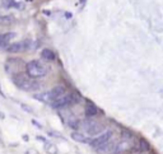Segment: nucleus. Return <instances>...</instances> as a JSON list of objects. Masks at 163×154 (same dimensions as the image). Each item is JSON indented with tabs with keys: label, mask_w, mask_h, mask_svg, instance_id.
I'll return each mask as SVG.
<instances>
[{
	"label": "nucleus",
	"mask_w": 163,
	"mask_h": 154,
	"mask_svg": "<svg viewBox=\"0 0 163 154\" xmlns=\"http://www.w3.org/2000/svg\"><path fill=\"white\" fill-rule=\"evenodd\" d=\"M80 99L82 98H80V96L78 93L71 92V93H66L65 96H63V97L59 98V99H56L55 102H52L50 106L55 110H65V108L70 107V106L79 103Z\"/></svg>",
	"instance_id": "20e7f679"
},
{
	"label": "nucleus",
	"mask_w": 163,
	"mask_h": 154,
	"mask_svg": "<svg viewBox=\"0 0 163 154\" xmlns=\"http://www.w3.org/2000/svg\"><path fill=\"white\" fill-rule=\"evenodd\" d=\"M45 152L47 154H57V153H59L57 147L55 145V144L54 143H49V141L45 143Z\"/></svg>",
	"instance_id": "2eb2a0df"
},
{
	"label": "nucleus",
	"mask_w": 163,
	"mask_h": 154,
	"mask_svg": "<svg viewBox=\"0 0 163 154\" xmlns=\"http://www.w3.org/2000/svg\"><path fill=\"white\" fill-rule=\"evenodd\" d=\"M112 138V131L111 130H107V131H104V133H102L101 135H98V136H96V138H93L92 140H89V145L92 147V148H98V147H101V145H103L106 141H108L110 139Z\"/></svg>",
	"instance_id": "6e6552de"
},
{
	"label": "nucleus",
	"mask_w": 163,
	"mask_h": 154,
	"mask_svg": "<svg viewBox=\"0 0 163 154\" xmlns=\"http://www.w3.org/2000/svg\"><path fill=\"white\" fill-rule=\"evenodd\" d=\"M84 113L88 118H93L99 113V110L94 103H92L90 101H87L85 102V107H84Z\"/></svg>",
	"instance_id": "9b49d317"
},
{
	"label": "nucleus",
	"mask_w": 163,
	"mask_h": 154,
	"mask_svg": "<svg viewBox=\"0 0 163 154\" xmlns=\"http://www.w3.org/2000/svg\"><path fill=\"white\" fill-rule=\"evenodd\" d=\"M49 135L50 136H55V138H60V139H64V136H61L60 134H57L55 131H49Z\"/></svg>",
	"instance_id": "a211bd4d"
},
{
	"label": "nucleus",
	"mask_w": 163,
	"mask_h": 154,
	"mask_svg": "<svg viewBox=\"0 0 163 154\" xmlns=\"http://www.w3.org/2000/svg\"><path fill=\"white\" fill-rule=\"evenodd\" d=\"M79 125L89 136H93V138L101 135V134L104 133V130H106V125L103 122H99L93 118H85L82 122H79Z\"/></svg>",
	"instance_id": "7ed1b4c3"
},
{
	"label": "nucleus",
	"mask_w": 163,
	"mask_h": 154,
	"mask_svg": "<svg viewBox=\"0 0 163 154\" xmlns=\"http://www.w3.org/2000/svg\"><path fill=\"white\" fill-rule=\"evenodd\" d=\"M21 107H22V110H24V111L28 112V113H32V112H33V108L30 107V106L26 104V103H22V104H21Z\"/></svg>",
	"instance_id": "f3484780"
},
{
	"label": "nucleus",
	"mask_w": 163,
	"mask_h": 154,
	"mask_svg": "<svg viewBox=\"0 0 163 154\" xmlns=\"http://www.w3.org/2000/svg\"><path fill=\"white\" fill-rule=\"evenodd\" d=\"M130 150H138V141H134V138L130 139H122V140L117 141L116 147H115L113 154H124Z\"/></svg>",
	"instance_id": "39448f33"
},
{
	"label": "nucleus",
	"mask_w": 163,
	"mask_h": 154,
	"mask_svg": "<svg viewBox=\"0 0 163 154\" xmlns=\"http://www.w3.org/2000/svg\"><path fill=\"white\" fill-rule=\"evenodd\" d=\"M149 143H148L145 139H140V140L138 141V150H140V152H148L149 150Z\"/></svg>",
	"instance_id": "dca6fc26"
},
{
	"label": "nucleus",
	"mask_w": 163,
	"mask_h": 154,
	"mask_svg": "<svg viewBox=\"0 0 163 154\" xmlns=\"http://www.w3.org/2000/svg\"><path fill=\"white\" fill-rule=\"evenodd\" d=\"M12 80H13V83L16 84L17 88L26 90V92H32V90H37L40 88V83H38L37 80L30 78V76L24 74L23 71L12 75Z\"/></svg>",
	"instance_id": "f257e3e1"
},
{
	"label": "nucleus",
	"mask_w": 163,
	"mask_h": 154,
	"mask_svg": "<svg viewBox=\"0 0 163 154\" xmlns=\"http://www.w3.org/2000/svg\"><path fill=\"white\" fill-rule=\"evenodd\" d=\"M0 96H1V97H5V96H4V93H3V90H1V87H0Z\"/></svg>",
	"instance_id": "4be33fe9"
},
{
	"label": "nucleus",
	"mask_w": 163,
	"mask_h": 154,
	"mask_svg": "<svg viewBox=\"0 0 163 154\" xmlns=\"http://www.w3.org/2000/svg\"><path fill=\"white\" fill-rule=\"evenodd\" d=\"M26 154H38L37 150H35V149H30V150H27Z\"/></svg>",
	"instance_id": "6ab92c4d"
},
{
	"label": "nucleus",
	"mask_w": 163,
	"mask_h": 154,
	"mask_svg": "<svg viewBox=\"0 0 163 154\" xmlns=\"http://www.w3.org/2000/svg\"><path fill=\"white\" fill-rule=\"evenodd\" d=\"M46 93H47V101H49V104H51L52 102H55L56 99H59V98L63 97V96H65L68 92H66V88L64 85H56Z\"/></svg>",
	"instance_id": "0eeeda50"
},
{
	"label": "nucleus",
	"mask_w": 163,
	"mask_h": 154,
	"mask_svg": "<svg viewBox=\"0 0 163 154\" xmlns=\"http://www.w3.org/2000/svg\"><path fill=\"white\" fill-rule=\"evenodd\" d=\"M26 71L30 78L38 79V78H44V76L49 74V68L38 60H31L30 62L26 64Z\"/></svg>",
	"instance_id": "f03ea898"
},
{
	"label": "nucleus",
	"mask_w": 163,
	"mask_h": 154,
	"mask_svg": "<svg viewBox=\"0 0 163 154\" xmlns=\"http://www.w3.org/2000/svg\"><path fill=\"white\" fill-rule=\"evenodd\" d=\"M16 37L14 32H7V33H0V49H7L8 43Z\"/></svg>",
	"instance_id": "f8f14e48"
},
{
	"label": "nucleus",
	"mask_w": 163,
	"mask_h": 154,
	"mask_svg": "<svg viewBox=\"0 0 163 154\" xmlns=\"http://www.w3.org/2000/svg\"><path fill=\"white\" fill-rule=\"evenodd\" d=\"M32 124H35V125H36V126H37V127H40V129L42 127V126H41V125H40V124H38V122L36 121V120H32Z\"/></svg>",
	"instance_id": "aec40b11"
},
{
	"label": "nucleus",
	"mask_w": 163,
	"mask_h": 154,
	"mask_svg": "<svg viewBox=\"0 0 163 154\" xmlns=\"http://www.w3.org/2000/svg\"><path fill=\"white\" fill-rule=\"evenodd\" d=\"M41 57L44 60L46 61H54L56 59V55H55V52L50 50V49H44L41 51Z\"/></svg>",
	"instance_id": "4468645a"
},
{
	"label": "nucleus",
	"mask_w": 163,
	"mask_h": 154,
	"mask_svg": "<svg viewBox=\"0 0 163 154\" xmlns=\"http://www.w3.org/2000/svg\"><path fill=\"white\" fill-rule=\"evenodd\" d=\"M23 66L26 68L24 65V61L21 60V59H17V57H13V59H8L7 64H5V69L9 74H18V73H22L23 70Z\"/></svg>",
	"instance_id": "423d86ee"
},
{
	"label": "nucleus",
	"mask_w": 163,
	"mask_h": 154,
	"mask_svg": "<svg viewBox=\"0 0 163 154\" xmlns=\"http://www.w3.org/2000/svg\"><path fill=\"white\" fill-rule=\"evenodd\" d=\"M70 136H71V139H73L74 141H76V143L88 144L89 140H90V139H88L87 136L84 135V134H82V133H79V131H73V133L70 134Z\"/></svg>",
	"instance_id": "ddd939ff"
},
{
	"label": "nucleus",
	"mask_w": 163,
	"mask_h": 154,
	"mask_svg": "<svg viewBox=\"0 0 163 154\" xmlns=\"http://www.w3.org/2000/svg\"><path fill=\"white\" fill-rule=\"evenodd\" d=\"M117 141L116 140H112V138L110 139L108 141H106L103 144V145H101L98 148H96V150H97L98 154H107V153H113L115 150V147H116Z\"/></svg>",
	"instance_id": "9d476101"
},
{
	"label": "nucleus",
	"mask_w": 163,
	"mask_h": 154,
	"mask_svg": "<svg viewBox=\"0 0 163 154\" xmlns=\"http://www.w3.org/2000/svg\"><path fill=\"white\" fill-rule=\"evenodd\" d=\"M27 1H32V0H27Z\"/></svg>",
	"instance_id": "5701e85b"
},
{
	"label": "nucleus",
	"mask_w": 163,
	"mask_h": 154,
	"mask_svg": "<svg viewBox=\"0 0 163 154\" xmlns=\"http://www.w3.org/2000/svg\"><path fill=\"white\" fill-rule=\"evenodd\" d=\"M37 139H38V140H42L44 143H46V141H47V140H46V139H45L44 136H37Z\"/></svg>",
	"instance_id": "412c9836"
},
{
	"label": "nucleus",
	"mask_w": 163,
	"mask_h": 154,
	"mask_svg": "<svg viewBox=\"0 0 163 154\" xmlns=\"http://www.w3.org/2000/svg\"><path fill=\"white\" fill-rule=\"evenodd\" d=\"M30 45L31 43L28 41H19V42H14L8 45L7 47V51L8 52H12V54H17V52H22V51H26L30 49Z\"/></svg>",
	"instance_id": "1a4fd4ad"
}]
</instances>
